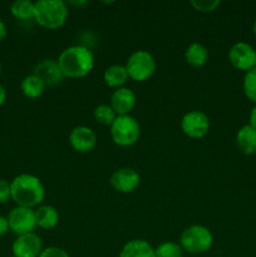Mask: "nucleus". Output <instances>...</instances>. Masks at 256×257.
I'll return each mask as SVG.
<instances>
[{
  "instance_id": "nucleus-1",
  "label": "nucleus",
  "mask_w": 256,
  "mask_h": 257,
  "mask_svg": "<svg viewBox=\"0 0 256 257\" xmlns=\"http://www.w3.org/2000/svg\"><path fill=\"white\" fill-rule=\"evenodd\" d=\"M58 64L64 77L78 79L92 72L94 67V54L89 48L83 45H72L60 53Z\"/></svg>"
},
{
  "instance_id": "nucleus-2",
  "label": "nucleus",
  "mask_w": 256,
  "mask_h": 257,
  "mask_svg": "<svg viewBox=\"0 0 256 257\" xmlns=\"http://www.w3.org/2000/svg\"><path fill=\"white\" fill-rule=\"evenodd\" d=\"M10 190L12 200L22 207H38L45 197V188L40 178L28 173L17 176L10 182Z\"/></svg>"
},
{
  "instance_id": "nucleus-3",
  "label": "nucleus",
  "mask_w": 256,
  "mask_h": 257,
  "mask_svg": "<svg viewBox=\"0 0 256 257\" xmlns=\"http://www.w3.org/2000/svg\"><path fill=\"white\" fill-rule=\"evenodd\" d=\"M68 19L67 3L63 0H38L34 4V20L43 28L54 30Z\"/></svg>"
},
{
  "instance_id": "nucleus-4",
  "label": "nucleus",
  "mask_w": 256,
  "mask_h": 257,
  "mask_svg": "<svg viewBox=\"0 0 256 257\" xmlns=\"http://www.w3.org/2000/svg\"><path fill=\"white\" fill-rule=\"evenodd\" d=\"M213 236L207 227L201 225L188 226L182 231L180 237V246L183 251L192 255L203 253L212 246Z\"/></svg>"
},
{
  "instance_id": "nucleus-5",
  "label": "nucleus",
  "mask_w": 256,
  "mask_h": 257,
  "mask_svg": "<svg viewBox=\"0 0 256 257\" xmlns=\"http://www.w3.org/2000/svg\"><path fill=\"white\" fill-rule=\"evenodd\" d=\"M141 136L138 120L131 114L117 115L110 125V137L115 145L120 147H130L137 143Z\"/></svg>"
},
{
  "instance_id": "nucleus-6",
  "label": "nucleus",
  "mask_w": 256,
  "mask_h": 257,
  "mask_svg": "<svg viewBox=\"0 0 256 257\" xmlns=\"http://www.w3.org/2000/svg\"><path fill=\"white\" fill-rule=\"evenodd\" d=\"M124 67L131 79L145 82L155 74L156 60L147 50H136L128 57Z\"/></svg>"
},
{
  "instance_id": "nucleus-7",
  "label": "nucleus",
  "mask_w": 256,
  "mask_h": 257,
  "mask_svg": "<svg viewBox=\"0 0 256 257\" xmlns=\"http://www.w3.org/2000/svg\"><path fill=\"white\" fill-rule=\"evenodd\" d=\"M8 221H9L10 231L17 236L34 232L35 227H37L34 210L22 207V206H17L10 211Z\"/></svg>"
},
{
  "instance_id": "nucleus-8",
  "label": "nucleus",
  "mask_w": 256,
  "mask_h": 257,
  "mask_svg": "<svg viewBox=\"0 0 256 257\" xmlns=\"http://www.w3.org/2000/svg\"><path fill=\"white\" fill-rule=\"evenodd\" d=\"M181 128L187 137L202 138L210 131V118L201 110H191L181 119Z\"/></svg>"
},
{
  "instance_id": "nucleus-9",
  "label": "nucleus",
  "mask_w": 256,
  "mask_h": 257,
  "mask_svg": "<svg viewBox=\"0 0 256 257\" xmlns=\"http://www.w3.org/2000/svg\"><path fill=\"white\" fill-rule=\"evenodd\" d=\"M228 60L236 69L248 72L256 67V50L245 42L235 43L228 50Z\"/></svg>"
},
{
  "instance_id": "nucleus-10",
  "label": "nucleus",
  "mask_w": 256,
  "mask_h": 257,
  "mask_svg": "<svg viewBox=\"0 0 256 257\" xmlns=\"http://www.w3.org/2000/svg\"><path fill=\"white\" fill-rule=\"evenodd\" d=\"M12 251L15 257H38L43 251L42 238L34 232L17 236Z\"/></svg>"
},
{
  "instance_id": "nucleus-11",
  "label": "nucleus",
  "mask_w": 256,
  "mask_h": 257,
  "mask_svg": "<svg viewBox=\"0 0 256 257\" xmlns=\"http://www.w3.org/2000/svg\"><path fill=\"white\" fill-rule=\"evenodd\" d=\"M109 183L117 192L131 193L140 186L141 177L133 168L122 167L112 173Z\"/></svg>"
},
{
  "instance_id": "nucleus-12",
  "label": "nucleus",
  "mask_w": 256,
  "mask_h": 257,
  "mask_svg": "<svg viewBox=\"0 0 256 257\" xmlns=\"http://www.w3.org/2000/svg\"><path fill=\"white\" fill-rule=\"evenodd\" d=\"M69 143L73 150L79 153L90 152L97 146V136L94 131L85 125H78L69 133Z\"/></svg>"
},
{
  "instance_id": "nucleus-13",
  "label": "nucleus",
  "mask_w": 256,
  "mask_h": 257,
  "mask_svg": "<svg viewBox=\"0 0 256 257\" xmlns=\"http://www.w3.org/2000/svg\"><path fill=\"white\" fill-rule=\"evenodd\" d=\"M34 75L43 80L45 87H55L60 84L64 78L62 69H60L58 60L44 59L38 63L34 67Z\"/></svg>"
},
{
  "instance_id": "nucleus-14",
  "label": "nucleus",
  "mask_w": 256,
  "mask_h": 257,
  "mask_svg": "<svg viewBox=\"0 0 256 257\" xmlns=\"http://www.w3.org/2000/svg\"><path fill=\"white\" fill-rule=\"evenodd\" d=\"M135 92L130 88H118L110 97V107L117 115H128L136 105Z\"/></svg>"
},
{
  "instance_id": "nucleus-15",
  "label": "nucleus",
  "mask_w": 256,
  "mask_h": 257,
  "mask_svg": "<svg viewBox=\"0 0 256 257\" xmlns=\"http://www.w3.org/2000/svg\"><path fill=\"white\" fill-rule=\"evenodd\" d=\"M118 257H156L155 248L146 240H131L120 250Z\"/></svg>"
},
{
  "instance_id": "nucleus-16",
  "label": "nucleus",
  "mask_w": 256,
  "mask_h": 257,
  "mask_svg": "<svg viewBox=\"0 0 256 257\" xmlns=\"http://www.w3.org/2000/svg\"><path fill=\"white\" fill-rule=\"evenodd\" d=\"M35 213V222L37 226L44 230H50L54 228L59 222V212L55 207L49 205L38 206L34 210Z\"/></svg>"
},
{
  "instance_id": "nucleus-17",
  "label": "nucleus",
  "mask_w": 256,
  "mask_h": 257,
  "mask_svg": "<svg viewBox=\"0 0 256 257\" xmlns=\"http://www.w3.org/2000/svg\"><path fill=\"white\" fill-rule=\"evenodd\" d=\"M236 145L243 155H253L256 152V130L246 124L238 130L236 135Z\"/></svg>"
},
{
  "instance_id": "nucleus-18",
  "label": "nucleus",
  "mask_w": 256,
  "mask_h": 257,
  "mask_svg": "<svg viewBox=\"0 0 256 257\" xmlns=\"http://www.w3.org/2000/svg\"><path fill=\"white\" fill-rule=\"evenodd\" d=\"M185 59L188 65L193 68H201L208 62V50L201 43H192L185 52Z\"/></svg>"
},
{
  "instance_id": "nucleus-19",
  "label": "nucleus",
  "mask_w": 256,
  "mask_h": 257,
  "mask_svg": "<svg viewBox=\"0 0 256 257\" xmlns=\"http://www.w3.org/2000/svg\"><path fill=\"white\" fill-rule=\"evenodd\" d=\"M128 78L130 77H128L124 65L113 64L108 67L103 73V79H104L105 84L110 88H117V89L122 88V85L127 82Z\"/></svg>"
},
{
  "instance_id": "nucleus-20",
  "label": "nucleus",
  "mask_w": 256,
  "mask_h": 257,
  "mask_svg": "<svg viewBox=\"0 0 256 257\" xmlns=\"http://www.w3.org/2000/svg\"><path fill=\"white\" fill-rule=\"evenodd\" d=\"M20 87H22L23 94L25 97L30 98V99L39 98L45 89V84L43 83V80L34 74H30L28 77H25L23 79Z\"/></svg>"
},
{
  "instance_id": "nucleus-21",
  "label": "nucleus",
  "mask_w": 256,
  "mask_h": 257,
  "mask_svg": "<svg viewBox=\"0 0 256 257\" xmlns=\"http://www.w3.org/2000/svg\"><path fill=\"white\" fill-rule=\"evenodd\" d=\"M34 4L30 0H17L10 7V13L19 20L34 19Z\"/></svg>"
},
{
  "instance_id": "nucleus-22",
  "label": "nucleus",
  "mask_w": 256,
  "mask_h": 257,
  "mask_svg": "<svg viewBox=\"0 0 256 257\" xmlns=\"http://www.w3.org/2000/svg\"><path fill=\"white\" fill-rule=\"evenodd\" d=\"M93 115H94V119L97 120L99 124L103 125H112V123L114 122V119L117 118V114L113 110V108L110 107V104H99L94 108L93 110Z\"/></svg>"
},
{
  "instance_id": "nucleus-23",
  "label": "nucleus",
  "mask_w": 256,
  "mask_h": 257,
  "mask_svg": "<svg viewBox=\"0 0 256 257\" xmlns=\"http://www.w3.org/2000/svg\"><path fill=\"white\" fill-rule=\"evenodd\" d=\"M156 257H183V250L180 243L166 241L155 248Z\"/></svg>"
},
{
  "instance_id": "nucleus-24",
  "label": "nucleus",
  "mask_w": 256,
  "mask_h": 257,
  "mask_svg": "<svg viewBox=\"0 0 256 257\" xmlns=\"http://www.w3.org/2000/svg\"><path fill=\"white\" fill-rule=\"evenodd\" d=\"M242 87L246 98L251 102L256 103V67L246 72L245 77H243Z\"/></svg>"
},
{
  "instance_id": "nucleus-25",
  "label": "nucleus",
  "mask_w": 256,
  "mask_h": 257,
  "mask_svg": "<svg viewBox=\"0 0 256 257\" xmlns=\"http://www.w3.org/2000/svg\"><path fill=\"white\" fill-rule=\"evenodd\" d=\"M190 4L197 12L210 13L213 12L220 5V0H191Z\"/></svg>"
},
{
  "instance_id": "nucleus-26",
  "label": "nucleus",
  "mask_w": 256,
  "mask_h": 257,
  "mask_svg": "<svg viewBox=\"0 0 256 257\" xmlns=\"http://www.w3.org/2000/svg\"><path fill=\"white\" fill-rule=\"evenodd\" d=\"M38 257H70L68 255L67 251H64L60 247H55V246H50V247L43 248L40 255Z\"/></svg>"
},
{
  "instance_id": "nucleus-27",
  "label": "nucleus",
  "mask_w": 256,
  "mask_h": 257,
  "mask_svg": "<svg viewBox=\"0 0 256 257\" xmlns=\"http://www.w3.org/2000/svg\"><path fill=\"white\" fill-rule=\"evenodd\" d=\"M12 198V190H10V182L7 180L0 178V205L8 202Z\"/></svg>"
},
{
  "instance_id": "nucleus-28",
  "label": "nucleus",
  "mask_w": 256,
  "mask_h": 257,
  "mask_svg": "<svg viewBox=\"0 0 256 257\" xmlns=\"http://www.w3.org/2000/svg\"><path fill=\"white\" fill-rule=\"evenodd\" d=\"M8 231H10L8 217L0 216V236H4L5 233H8Z\"/></svg>"
},
{
  "instance_id": "nucleus-29",
  "label": "nucleus",
  "mask_w": 256,
  "mask_h": 257,
  "mask_svg": "<svg viewBox=\"0 0 256 257\" xmlns=\"http://www.w3.org/2000/svg\"><path fill=\"white\" fill-rule=\"evenodd\" d=\"M7 34H8L7 25H5V23L3 22V19L0 18V42H3V40L7 38Z\"/></svg>"
},
{
  "instance_id": "nucleus-30",
  "label": "nucleus",
  "mask_w": 256,
  "mask_h": 257,
  "mask_svg": "<svg viewBox=\"0 0 256 257\" xmlns=\"http://www.w3.org/2000/svg\"><path fill=\"white\" fill-rule=\"evenodd\" d=\"M248 124L251 125L252 128L256 130V105L251 109L250 112V118H248Z\"/></svg>"
},
{
  "instance_id": "nucleus-31",
  "label": "nucleus",
  "mask_w": 256,
  "mask_h": 257,
  "mask_svg": "<svg viewBox=\"0 0 256 257\" xmlns=\"http://www.w3.org/2000/svg\"><path fill=\"white\" fill-rule=\"evenodd\" d=\"M5 100H7V90H5V88L0 84V105L4 104Z\"/></svg>"
},
{
  "instance_id": "nucleus-32",
  "label": "nucleus",
  "mask_w": 256,
  "mask_h": 257,
  "mask_svg": "<svg viewBox=\"0 0 256 257\" xmlns=\"http://www.w3.org/2000/svg\"><path fill=\"white\" fill-rule=\"evenodd\" d=\"M252 32H253V34H255V37H256V20H255V23H253V27H252Z\"/></svg>"
},
{
  "instance_id": "nucleus-33",
  "label": "nucleus",
  "mask_w": 256,
  "mask_h": 257,
  "mask_svg": "<svg viewBox=\"0 0 256 257\" xmlns=\"http://www.w3.org/2000/svg\"><path fill=\"white\" fill-rule=\"evenodd\" d=\"M0 74H2V63H0Z\"/></svg>"
},
{
  "instance_id": "nucleus-34",
  "label": "nucleus",
  "mask_w": 256,
  "mask_h": 257,
  "mask_svg": "<svg viewBox=\"0 0 256 257\" xmlns=\"http://www.w3.org/2000/svg\"><path fill=\"white\" fill-rule=\"evenodd\" d=\"M10 257H15V256H10Z\"/></svg>"
}]
</instances>
